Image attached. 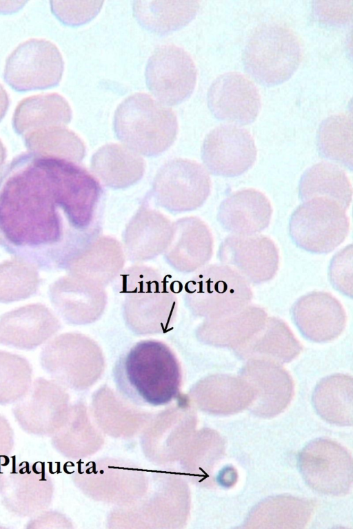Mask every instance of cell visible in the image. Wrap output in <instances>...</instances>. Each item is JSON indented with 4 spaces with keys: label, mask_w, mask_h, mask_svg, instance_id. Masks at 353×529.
<instances>
[{
    "label": "cell",
    "mask_w": 353,
    "mask_h": 529,
    "mask_svg": "<svg viewBox=\"0 0 353 529\" xmlns=\"http://www.w3.org/2000/svg\"><path fill=\"white\" fill-rule=\"evenodd\" d=\"M211 178L204 166L191 159L174 158L157 171L151 195L155 203L171 213L194 211L211 192Z\"/></svg>",
    "instance_id": "ba28073f"
},
{
    "label": "cell",
    "mask_w": 353,
    "mask_h": 529,
    "mask_svg": "<svg viewBox=\"0 0 353 529\" xmlns=\"http://www.w3.org/2000/svg\"><path fill=\"white\" fill-rule=\"evenodd\" d=\"M125 293L124 315L139 333L163 331L172 317L176 302L154 268L137 264L119 273L114 280Z\"/></svg>",
    "instance_id": "277c9868"
},
{
    "label": "cell",
    "mask_w": 353,
    "mask_h": 529,
    "mask_svg": "<svg viewBox=\"0 0 353 529\" xmlns=\"http://www.w3.org/2000/svg\"><path fill=\"white\" fill-rule=\"evenodd\" d=\"M320 156L348 169H353L352 116L339 113L321 123L316 135Z\"/></svg>",
    "instance_id": "e575fe53"
},
{
    "label": "cell",
    "mask_w": 353,
    "mask_h": 529,
    "mask_svg": "<svg viewBox=\"0 0 353 529\" xmlns=\"http://www.w3.org/2000/svg\"><path fill=\"white\" fill-rule=\"evenodd\" d=\"M0 184V232L12 245L47 253L64 268L101 234L102 185L79 163L22 154Z\"/></svg>",
    "instance_id": "6da1fadb"
},
{
    "label": "cell",
    "mask_w": 353,
    "mask_h": 529,
    "mask_svg": "<svg viewBox=\"0 0 353 529\" xmlns=\"http://www.w3.org/2000/svg\"><path fill=\"white\" fill-rule=\"evenodd\" d=\"M101 287L68 274L54 282L48 293L53 307L64 320L83 324L97 319L103 309Z\"/></svg>",
    "instance_id": "603a6c76"
},
{
    "label": "cell",
    "mask_w": 353,
    "mask_h": 529,
    "mask_svg": "<svg viewBox=\"0 0 353 529\" xmlns=\"http://www.w3.org/2000/svg\"><path fill=\"white\" fill-rule=\"evenodd\" d=\"M312 510L308 500L288 495L272 497L252 509L245 527L301 528L307 524Z\"/></svg>",
    "instance_id": "1f68e13d"
},
{
    "label": "cell",
    "mask_w": 353,
    "mask_h": 529,
    "mask_svg": "<svg viewBox=\"0 0 353 529\" xmlns=\"http://www.w3.org/2000/svg\"><path fill=\"white\" fill-rule=\"evenodd\" d=\"M213 249V236L208 225L200 218L190 216L173 222L172 238L163 254L176 271L192 273L210 260Z\"/></svg>",
    "instance_id": "ffe728a7"
},
{
    "label": "cell",
    "mask_w": 353,
    "mask_h": 529,
    "mask_svg": "<svg viewBox=\"0 0 353 529\" xmlns=\"http://www.w3.org/2000/svg\"><path fill=\"white\" fill-rule=\"evenodd\" d=\"M314 15L322 24L343 26L352 19V1H315Z\"/></svg>",
    "instance_id": "60d3db41"
},
{
    "label": "cell",
    "mask_w": 353,
    "mask_h": 529,
    "mask_svg": "<svg viewBox=\"0 0 353 529\" xmlns=\"http://www.w3.org/2000/svg\"><path fill=\"white\" fill-rule=\"evenodd\" d=\"M32 369L23 357L0 350V405L15 404L32 384Z\"/></svg>",
    "instance_id": "74e56055"
},
{
    "label": "cell",
    "mask_w": 353,
    "mask_h": 529,
    "mask_svg": "<svg viewBox=\"0 0 353 529\" xmlns=\"http://www.w3.org/2000/svg\"><path fill=\"white\" fill-rule=\"evenodd\" d=\"M6 158V149L1 141H0V169L3 165Z\"/></svg>",
    "instance_id": "ee69618b"
},
{
    "label": "cell",
    "mask_w": 353,
    "mask_h": 529,
    "mask_svg": "<svg viewBox=\"0 0 353 529\" xmlns=\"http://www.w3.org/2000/svg\"><path fill=\"white\" fill-rule=\"evenodd\" d=\"M103 1H50L53 14L64 25L79 26L93 19L100 12Z\"/></svg>",
    "instance_id": "f35d334b"
},
{
    "label": "cell",
    "mask_w": 353,
    "mask_h": 529,
    "mask_svg": "<svg viewBox=\"0 0 353 529\" xmlns=\"http://www.w3.org/2000/svg\"><path fill=\"white\" fill-rule=\"evenodd\" d=\"M302 59V48L293 31L268 23L250 37L243 54L245 70L259 83L272 87L290 79Z\"/></svg>",
    "instance_id": "5b68a950"
},
{
    "label": "cell",
    "mask_w": 353,
    "mask_h": 529,
    "mask_svg": "<svg viewBox=\"0 0 353 529\" xmlns=\"http://www.w3.org/2000/svg\"><path fill=\"white\" fill-rule=\"evenodd\" d=\"M272 215L268 197L256 189L246 188L232 193L221 202L216 219L231 234L253 235L269 226Z\"/></svg>",
    "instance_id": "cb8c5ba5"
},
{
    "label": "cell",
    "mask_w": 353,
    "mask_h": 529,
    "mask_svg": "<svg viewBox=\"0 0 353 529\" xmlns=\"http://www.w3.org/2000/svg\"><path fill=\"white\" fill-rule=\"evenodd\" d=\"M352 377L346 374H333L322 379L316 386L312 403L317 413L330 424H352Z\"/></svg>",
    "instance_id": "d6a6232c"
},
{
    "label": "cell",
    "mask_w": 353,
    "mask_h": 529,
    "mask_svg": "<svg viewBox=\"0 0 353 529\" xmlns=\"http://www.w3.org/2000/svg\"><path fill=\"white\" fill-rule=\"evenodd\" d=\"M302 349L301 344L283 320L268 317L259 332L234 353L243 360L264 358L282 364L295 359Z\"/></svg>",
    "instance_id": "83f0119b"
},
{
    "label": "cell",
    "mask_w": 353,
    "mask_h": 529,
    "mask_svg": "<svg viewBox=\"0 0 353 529\" xmlns=\"http://www.w3.org/2000/svg\"><path fill=\"white\" fill-rule=\"evenodd\" d=\"M60 328L59 320L45 305H25L0 316V344L32 350L46 342Z\"/></svg>",
    "instance_id": "44dd1931"
},
{
    "label": "cell",
    "mask_w": 353,
    "mask_h": 529,
    "mask_svg": "<svg viewBox=\"0 0 353 529\" xmlns=\"http://www.w3.org/2000/svg\"><path fill=\"white\" fill-rule=\"evenodd\" d=\"M14 444L13 429L7 419L0 414V457L10 455Z\"/></svg>",
    "instance_id": "b9f144b4"
},
{
    "label": "cell",
    "mask_w": 353,
    "mask_h": 529,
    "mask_svg": "<svg viewBox=\"0 0 353 529\" xmlns=\"http://www.w3.org/2000/svg\"><path fill=\"white\" fill-rule=\"evenodd\" d=\"M172 225L161 211L147 205L140 206L122 234L121 243L125 258L142 262L163 254L172 238Z\"/></svg>",
    "instance_id": "d6986e66"
},
{
    "label": "cell",
    "mask_w": 353,
    "mask_h": 529,
    "mask_svg": "<svg viewBox=\"0 0 353 529\" xmlns=\"http://www.w3.org/2000/svg\"><path fill=\"white\" fill-rule=\"evenodd\" d=\"M90 172L101 185L114 190L129 188L143 177L146 163L142 156L122 143H107L95 151Z\"/></svg>",
    "instance_id": "4316f807"
},
{
    "label": "cell",
    "mask_w": 353,
    "mask_h": 529,
    "mask_svg": "<svg viewBox=\"0 0 353 529\" xmlns=\"http://www.w3.org/2000/svg\"><path fill=\"white\" fill-rule=\"evenodd\" d=\"M217 257L252 284L272 280L279 265V253L274 242L263 234H230L220 243Z\"/></svg>",
    "instance_id": "4fadbf2b"
},
{
    "label": "cell",
    "mask_w": 353,
    "mask_h": 529,
    "mask_svg": "<svg viewBox=\"0 0 353 529\" xmlns=\"http://www.w3.org/2000/svg\"><path fill=\"white\" fill-rule=\"evenodd\" d=\"M125 258L117 239L99 234L80 248L65 269L70 275L103 286L115 280L123 268Z\"/></svg>",
    "instance_id": "7402d4cb"
},
{
    "label": "cell",
    "mask_w": 353,
    "mask_h": 529,
    "mask_svg": "<svg viewBox=\"0 0 353 529\" xmlns=\"http://www.w3.org/2000/svg\"><path fill=\"white\" fill-rule=\"evenodd\" d=\"M268 314L260 307L248 305L222 318L206 319L196 336L203 343L235 351L245 345L263 326Z\"/></svg>",
    "instance_id": "484cf974"
},
{
    "label": "cell",
    "mask_w": 353,
    "mask_h": 529,
    "mask_svg": "<svg viewBox=\"0 0 353 529\" xmlns=\"http://www.w3.org/2000/svg\"><path fill=\"white\" fill-rule=\"evenodd\" d=\"M113 377L119 393L130 402L159 406L178 396L181 371L166 344L147 340L137 342L118 360Z\"/></svg>",
    "instance_id": "7a4b0ae2"
},
{
    "label": "cell",
    "mask_w": 353,
    "mask_h": 529,
    "mask_svg": "<svg viewBox=\"0 0 353 529\" xmlns=\"http://www.w3.org/2000/svg\"><path fill=\"white\" fill-rule=\"evenodd\" d=\"M29 152L80 163L86 154L82 139L65 126L39 129L23 136Z\"/></svg>",
    "instance_id": "836d02e7"
},
{
    "label": "cell",
    "mask_w": 353,
    "mask_h": 529,
    "mask_svg": "<svg viewBox=\"0 0 353 529\" xmlns=\"http://www.w3.org/2000/svg\"><path fill=\"white\" fill-rule=\"evenodd\" d=\"M0 496L1 504L9 512L32 517L47 510L51 504L53 484L37 464L23 463L6 476Z\"/></svg>",
    "instance_id": "e0dca14e"
},
{
    "label": "cell",
    "mask_w": 353,
    "mask_h": 529,
    "mask_svg": "<svg viewBox=\"0 0 353 529\" xmlns=\"http://www.w3.org/2000/svg\"><path fill=\"white\" fill-rule=\"evenodd\" d=\"M1 238H0V243H1Z\"/></svg>",
    "instance_id": "bcb514c9"
},
{
    "label": "cell",
    "mask_w": 353,
    "mask_h": 529,
    "mask_svg": "<svg viewBox=\"0 0 353 529\" xmlns=\"http://www.w3.org/2000/svg\"><path fill=\"white\" fill-rule=\"evenodd\" d=\"M6 479V475L4 474L3 471L2 470V466L0 461V492L3 488V486L4 484V481Z\"/></svg>",
    "instance_id": "f6af8a7d"
},
{
    "label": "cell",
    "mask_w": 353,
    "mask_h": 529,
    "mask_svg": "<svg viewBox=\"0 0 353 529\" xmlns=\"http://www.w3.org/2000/svg\"><path fill=\"white\" fill-rule=\"evenodd\" d=\"M239 375L252 389L254 400L248 408L259 417H272L281 413L292 399L293 380L281 364L264 358L249 359Z\"/></svg>",
    "instance_id": "5bb4252c"
},
{
    "label": "cell",
    "mask_w": 353,
    "mask_h": 529,
    "mask_svg": "<svg viewBox=\"0 0 353 529\" xmlns=\"http://www.w3.org/2000/svg\"><path fill=\"white\" fill-rule=\"evenodd\" d=\"M63 69L62 55L54 43L30 39L7 58L3 79L17 92L45 90L59 83Z\"/></svg>",
    "instance_id": "9c48e42d"
},
{
    "label": "cell",
    "mask_w": 353,
    "mask_h": 529,
    "mask_svg": "<svg viewBox=\"0 0 353 529\" xmlns=\"http://www.w3.org/2000/svg\"><path fill=\"white\" fill-rule=\"evenodd\" d=\"M289 235L300 249L316 254L334 251L346 238L350 220L338 203L325 198L303 201L292 214Z\"/></svg>",
    "instance_id": "52a82bcc"
},
{
    "label": "cell",
    "mask_w": 353,
    "mask_h": 529,
    "mask_svg": "<svg viewBox=\"0 0 353 529\" xmlns=\"http://www.w3.org/2000/svg\"><path fill=\"white\" fill-rule=\"evenodd\" d=\"M10 105L8 95L0 84V121L4 118Z\"/></svg>",
    "instance_id": "7bdbcfd3"
},
{
    "label": "cell",
    "mask_w": 353,
    "mask_h": 529,
    "mask_svg": "<svg viewBox=\"0 0 353 529\" xmlns=\"http://www.w3.org/2000/svg\"><path fill=\"white\" fill-rule=\"evenodd\" d=\"M207 102L216 118L241 125L253 123L261 107L257 87L236 72L224 73L214 80L208 91Z\"/></svg>",
    "instance_id": "9a60e30c"
},
{
    "label": "cell",
    "mask_w": 353,
    "mask_h": 529,
    "mask_svg": "<svg viewBox=\"0 0 353 529\" xmlns=\"http://www.w3.org/2000/svg\"><path fill=\"white\" fill-rule=\"evenodd\" d=\"M205 390L212 409L228 415L248 408L254 400L249 384L241 376L216 374L205 381Z\"/></svg>",
    "instance_id": "d590c367"
},
{
    "label": "cell",
    "mask_w": 353,
    "mask_h": 529,
    "mask_svg": "<svg viewBox=\"0 0 353 529\" xmlns=\"http://www.w3.org/2000/svg\"><path fill=\"white\" fill-rule=\"evenodd\" d=\"M292 318L301 334L316 343L337 338L347 321L341 302L324 291H312L299 298L292 306Z\"/></svg>",
    "instance_id": "ac0fdd59"
},
{
    "label": "cell",
    "mask_w": 353,
    "mask_h": 529,
    "mask_svg": "<svg viewBox=\"0 0 353 529\" xmlns=\"http://www.w3.org/2000/svg\"><path fill=\"white\" fill-rule=\"evenodd\" d=\"M113 129L123 145L142 156L154 157L173 145L178 121L167 105L145 93H135L117 106Z\"/></svg>",
    "instance_id": "3957f363"
},
{
    "label": "cell",
    "mask_w": 353,
    "mask_h": 529,
    "mask_svg": "<svg viewBox=\"0 0 353 529\" xmlns=\"http://www.w3.org/2000/svg\"><path fill=\"white\" fill-rule=\"evenodd\" d=\"M65 401L66 395L57 383L38 377L27 393L14 404L12 413L24 432L36 436H51L60 425Z\"/></svg>",
    "instance_id": "2e32d148"
},
{
    "label": "cell",
    "mask_w": 353,
    "mask_h": 529,
    "mask_svg": "<svg viewBox=\"0 0 353 529\" xmlns=\"http://www.w3.org/2000/svg\"><path fill=\"white\" fill-rule=\"evenodd\" d=\"M250 284L232 267L212 264L196 271L187 283L185 302L198 317L222 318L250 304L253 296Z\"/></svg>",
    "instance_id": "8992f818"
},
{
    "label": "cell",
    "mask_w": 353,
    "mask_h": 529,
    "mask_svg": "<svg viewBox=\"0 0 353 529\" xmlns=\"http://www.w3.org/2000/svg\"><path fill=\"white\" fill-rule=\"evenodd\" d=\"M352 185L345 171L338 165L322 161L312 165L302 174L299 196L303 202L314 198L336 201L344 209L352 200Z\"/></svg>",
    "instance_id": "4dcf8cb0"
},
{
    "label": "cell",
    "mask_w": 353,
    "mask_h": 529,
    "mask_svg": "<svg viewBox=\"0 0 353 529\" xmlns=\"http://www.w3.org/2000/svg\"><path fill=\"white\" fill-rule=\"evenodd\" d=\"M40 278L36 267L22 258L0 263V302L10 303L30 298L38 290Z\"/></svg>",
    "instance_id": "8d00e7d4"
},
{
    "label": "cell",
    "mask_w": 353,
    "mask_h": 529,
    "mask_svg": "<svg viewBox=\"0 0 353 529\" xmlns=\"http://www.w3.org/2000/svg\"><path fill=\"white\" fill-rule=\"evenodd\" d=\"M101 356L97 346L87 337L65 333L57 335L43 349L40 361L43 370L57 381L75 386L81 369L88 358Z\"/></svg>",
    "instance_id": "d4e9b609"
},
{
    "label": "cell",
    "mask_w": 353,
    "mask_h": 529,
    "mask_svg": "<svg viewBox=\"0 0 353 529\" xmlns=\"http://www.w3.org/2000/svg\"><path fill=\"white\" fill-rule=\"evenodd\" d=\"M257 149L245 128L231 124L219 125L203 141L201 157L209 174L224 178L239 176L254 164Z\"/></svg>",
    "instance_id": "7c38bea8"
},
{
    "label": "cell",
    "mask_w": 353,
    "mask_h": 529,
    "mask_svg": "<svg viewBox=\"0 0 353 529\" xmlns=\"http://www.w3.org/2000/svg\"><path fill=\"white\" fill-rule=\"evenodd\" d=\"M72 119L68 102L57 93L27 97L19 102L13 117L14 132L25 134L41 128L65 126Z\"/></svg>",
    "instance_id": "f1b7e54d"
},
{
    "label": "cell",
    "mask_w": 353,
    "mask_h": 529,
    "mask_svg": "<svg viewBox=\"0 0 353 529\" xmlns=\"http://www.w3.org/2000/svg\"><path fill=\"white\" fill-rule=\"evenodd\" d=\"M299 466L313 490L328 495L348 492L352 482V460L340 444L327 439L312 441L302 450Z\"/></svg>",
    "instance_id": "8fae6325"
},
{
    "label": "cell",
    "mask_w": 353,
    "mask_h": 529,
    "mask_svg": "<svg viewBox=\"0 0 353 529\" xmlns=\"http://www.w3.org/2000/svg\"><path fill=\"white\" fill-rule=\"evenodd\" d=\"M147 87L158 101L176 105L192 94L197 70L191 56L183 48L173 44L157 47L146 64Z\"/></svg>",
    "instance_id": "30bf717a"
},
{
    "label": "cell",
    "mask_w": 353,
    "mask_h": 529,
    "mask_svg": "<svg viewBox=\"0 0 353 529\" xmlns=\"http://www.w3.org/2000/svg\"><path fill=\"white\" fill-rule=\"evenodd\" d=\"M329 278L333 287L352 297V247L350 245L336 254L330 262Z\"/></svg>",
    "instance_id": "ab89813d"
},
{
    "label": "cell",
    "mask_w": 353,
    "mask_h": 529,
    "mask_svg": "<svg viewBox=\"0 0 353 529\" xmlns=\"http://www.w3.org/2000/svg\"><path fill=\"white\" fill-rule=\"evenodd\" d=\"M196 1H134L133 15L145 30L165 35L187 25L196 15Z\"/></svg>",
    "instance_id": "f546056e"
}]
</instances>
